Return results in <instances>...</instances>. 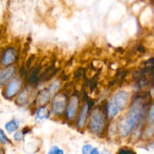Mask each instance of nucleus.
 <instances>
[{
  "mask_svg": "<svg viewBox=\"0 0 154 154\" xmlns=\"http://www.w3.org/2000/svg\"><path fill=\"white\" fill-rule=\"evenodd\" d=\"M93 149V147L91 144H86L82 147V154H91Z\"/></svg>",
  "mask_w": 154,
  "mask_h": 154,
  "instance_id": "nucleus-16",
  "label": "nucleus"
},
{
  "mask_svg": "<svg viewBox=\"0 0 154 154\" xmlns=\"http://www.w3.org/2000/svg\"><path fill=\"white\" fill-rule=\"evenodd\" d=\"M150 118L151 120H153L154 119V105L151 107L150 111Z\"/></svg>",
  "mask_w": 154,
  "mask_h": 154,
  "instance_id": "nucleus-20",
  "label": "nucleus"
},
{
  "mask_svg": "<svg viewBox=\"0 0 154 154\" xmlns=\"http://www.w3.org/2000/svg\"><path fill=\"white\" fill-rule=\"evenodd\" d=\"M30 95V89L29 87L24 89L22 93L20 94L17 98V102L20 104H24L28 101L29 97Z\"/></svg>",
  "mask_w": 154,
  "mask_h": 154,
  "instance_id": "nucleus-12",
  "label": "nucleus"
},
{
  "mask_svg": "<svg viewBox=\"0 0 154 154\" xmlns=\"http://www.w3.org/2000/svg\"><path fill=\"white\" fill-rule=\"evenodd\" d=\"M50 116L49 110L46 108V107H41L35 114V119L37 120H45V119H48Z\"/></svg>",
  "mask_w": 154,
  "mask_h": 154,
  "instance_id": "nucleus-11",
  "label": "nucleus"
},
{
  "mask_svg": "<svg viewBox=\"0 0 154 154\" xmlns=\"http://www.w3.org/2000/svg\"><path fill=\"white\" fill-rule=\"evenodd\" d=\"M48 154H64V152H63V150L62 149H60L57 146H53L50 149Z\"/></svg>",
  "mask_w": 154,
  "mask_h": 154,
  "instance_id": "nucleus-15",
  "label": "nucleus"
},
{
  "mask_svg": "<svg viewBox=\"0 0 154 154\" xmlns=\"http://www.w3.org/2000/svg\"><path fill=\"white\" fill-rule=\"evenodd\" d=\"M118 154H135L132 150H129V149H120L119 150Z\"/></svg>",
  "mask_w": 154,
  "mask_h": 154,
  "instance_id": "nucleus-19",
  "label": "nucleus"
},
{
  "mask_svg": "<svg viewBox=\"0 0 154 154\" xmlns=\"http://www.w3.org/2000/svg\"><path fill=\"white\" fill-rule=\"evenodd\" d=\"M51 94L49 90L48 89H45L42 90L40 93H38L37 97V103L38 105H45L47 102L49 101L50 97H51Z\"/></svg>",
  "mask_w": 154,
  "mask_h": 154,
  "instance_id": "nucleus-10",
  "label": "nucleus"
},
{
  "mask_svg": "<svg viewBox=\"0 0 154 154\" xmlns=\"http://www.w3.org/2000/svg\"><path fill=\"white\" fill-rule=\"evenodd\" d=\"M78 98L76 96H72L69 100L67 108V117L69 120H72L75 117L78 107Z\"/></svg>",
  "mask_w": 154,
  "mask_h": 154,
  "instance_id": "nucleus-5",
  "label": "nucleus"
},
{
  "mask_svg": "<svg viewBox=\"0 0 154 154\" xmlns=\"http://www.w3.org/2000/svg\"><path fill=\"white\" fill-rule=\"evenodd\" d=\"M88 111H89V105H84L81 108V113L79 114L78 120V126L79 128H83L86 124L87 122V116H88Z\"/></svg>",
  "mask_w": 154,
  "mask_h": 154,
  "instance_id": "nucleus-9",
  "label": "nucleus"
},
{
  "mask_svg": "<svg viewBox=\"0 0 154 154\" xmlns=\"http://www.w3.org/2000/svg\"><path fill=\"white\" fill-rule=\"evenodd\" d=\"M90 129L93 133H100L105 126V119L103 113L99 108H96L91 113L90 117Z\"/></svg>",
  "mask_w": 154,
  "mask_h": 154,
  "instance_id": "nucleus-3",
  "label": "nucleus"
},
{
  "mask_svg": "<svg viewBox=\"0 0 154 154\" xmlns=\"http://www.w3.org/2000/svg\"><path fill=\"white\" fill-rule=\"evenodd\" d=\"M60 81H54V82H53L52 84H51V85L50 86V87L48 88V90H49L50 93H55L56 91H57V90L59 89V87H60Z\"/></svg>",
  "mask_w": 154,
  "mask_h": 154,
  "instance_id": "nucleus-14",
  "label": "nucleus"
},
{
  "mask_svg": "<svg viewBox=\"0 0 154 154\" xmlns=\"http://www.w3.org/2000/svg\"><path fill=\"white\" fill-rule=\"evenodd\" d=\"M5 129L8 131V132H13L17 131L18 128V124L17 123V121L15 120H12L11 121L8 122L7 123L5 124Z\"/></svg>",
  "mask_w": 154,
  "mask_h": 154,
  "instance_id": "nucleus-13",
  "label": "nucleus"
},
{
  "mask_svg": "<svg viewBox=\"0 0 154 154\" xmlns=\"http://www.w3.org/2000/svg\"><path fill=\"white\" fill-rule=\"evenodd\" d=\"M142 116V108L140 103L136 102L129 112L118 123V132L121 137L129 135L136 126Z\"/></svg>",
  "mask_w": 154,
  "mask_h": 154,
  "instance_id": "nucleus-1",
  "label": "nucleus"
},
{
  "mask_svg": "<svg viewBox=\"0 0 154 154\" xmlns=\"http://www.w3.org/2000/svg\"><path fill=\"white\" fill-rule=\"evenodd\" d=\"M0 143L4 144L8 143V139L7 136L1 128H0Z\"/></svg>",
  "mask_w": 154,
  "mask_h": 154,
  "instance_id": "nucleus-17",
  "label": "nucleus"
},
{
  "mask_svg": "<svg viewBox=\"0 0 154 154\" xmlns=\"http://www.w3.org/2000/svg\"><path fill=\"white\" fill-rule=\"evenodd\" d=\"M14 138L15 141H20L23 138V132H17L14 135Z\"/></svg>",
  "mask_w": 154,
  "mask_h": 154,
  "instance_id": "nucleus-18",
  "label": "nucleus"
},
{
  "mask_svg": "<svg viewBox=\"0 0 154 154\" xmlns=\"http://www.w3.org/2000/svg\"><path fill=\"white\" fill-rule=\"evenodd\" d=\"M129 94L126 91L117 92L108 105V114L110 118H114L126 107L129 101Z\"/></svg>",
  "mask_w": 154,
  "mask_h": 154,
  "instance_id": "nucleus-2",
  "label": "nucleus"
},
{
  "mask_svg": "<svg viewBox=\"0 0 154 154\" xmlns=\"http://www.w3.org/2000/svg\"><path fill=\"white\" fill-rule=\"evenodd\" d=\"M91 154H104V153H99V150H98L97 148H93V150H92Z\"/></svg>",
  "mask_w": 154,
  "mask_h": 154,
  "instance_id": "nucleus-21",
  "label": "nucleus"
},
{
  "mask_svg": "<svg viewBox=\"0 0 154 154\" xmlns=\"http://www.w3.org/2000/svg\"><path fill=\"white\" fill-rule=\"evenodd\" d=\"M21 87V81L19 79H14L8 85L5 90V95L8 97H13L16 95Z\"/></svg>",
  "mask_w": 154,
  "mask_h": 154,
  "instance_id": "nucleus-6",
  "label": "nucleus"
},
{
  "mask_svg": "<svg viewBox=\"0 0 154 154\" xmlns=\"http://www.w3.org/2000/svg\"><path fill=\"white\" fill-rule=\"evenodd\" d=\"M16 53L13 48H9L5 51L2 58V64L3 66H9L15 61Z\"/></svg>",
  "mask_w": 154,
  "mask_h": 154,
  "instance_id": "nucleus-7",
  "label": "nucleus"
},
{
  "mask_svg": "<svg viewBox=\"0 0 154 154\" xmlns=\"http://www.w3.org/2000/svg\"><path fill=\"white\" fill-rule=\"evenodd\" d=\"M15 69L13 66L0 70V87L5 84L14 74Z\"/></svg>",
  "mask_w": 154,
  "mask_h": 154,
  "instance_id": "nucleus-8",
  "label": "nucleus"
},
{
  "mask_svg": "<svg viewBox=\"0 0 154 154\" xmlns=\"http://www.w3.org/2000/svg\"><path fill=\"white\" fill-rule=\"evenodd\" d=\"M66 105V97L63 94H57L52 99V111L55 115H60L65 111Z\"/></svg>",
  "mask_w": 154,
  "mask_h": 154,
  "instance_id": "nucleus-4",
  "label": "nucleus"
},
{
  "mask_svg": "<svg viewBox=\"0 0 154 154\" xmlns=\"http://www.w3.org/2000/svg\"><path fill=\"white\" fill-rule=\"evenodd\" d=\"M0 154H2V150H1V148H0Z\"/></svg>",
  "mask_w": 154,
  "mask_h": 154,
  "instance_id": "nucleus-22",
  "label": "nucleus"
}]
</instances>
